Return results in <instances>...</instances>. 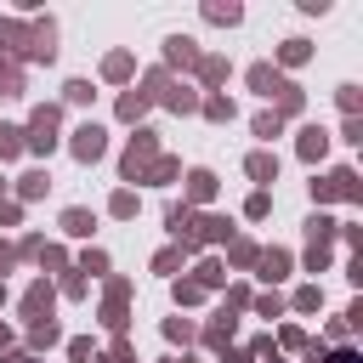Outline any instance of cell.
<instances>
[{
  "label": "cell",
  "instance_id": "obj_6",
  "mask_svg": "<svg viewBox=\"0 0 363 363\" xmlns=\"http://www.w3.org/2000/svg\"><path fill=\"white\" fill-rule=\"evenodd\" d=\"M187 193H193V199H210V193H216V176H210V170H193V176H187Z\"/></svg>",
  "mask_w": 363,
  "mask_h": 363
},
{
  "label": "cell",
  "instance_id": "obj_8",
  "mask_svg": "<svg viewBox=\"0 0 363 363\" xmlns=\"http://www.w3.org/2000/svg\"><path fill=\"white\" fill-rule=\"evenodd\" d=\"M164 45H170V62H193V57H199L187 34H176V40H164Z\"/></svg>",
  "mask_w": 363,
  "mask_h": 363
},
{
  "label": "cell",
  "instance_id": "obj_13",
  "mask_svg": "<svg viewBox=\"0 0 363 363\" xmlns=\"http://www.w3.org/2000/svg\"><path fill=\"white\" fill-rule=\"evenodd\" d=\"M17 136H23V130H11V125H0V159H11V153H17V147H23V142H17Z\"/></svg>",
  "mask_w": 363,
  "mask_h": 363
},
{
  "label": "cell",
  "instance_id": "obj_17",
  "mask_svg": "<svg viewBox=\"0 0 363 363\" xmlns=\"http://www.w3.org/2000/svg\"><path fill=\"white\" fill-rule=\"evenodd\" d=\"M68 102H91V85L85 79H68Z\"/></svg>",
  "mask_w": 363,
  "mask_h": 363
},
{
  "label": "cell",
  "instance_id": "obj_15",
  "mask_svg": "<svg viewBox=\"0 0 363 363\" xmlns=\"http://www.w3.org/2000/svg\"><path fill=\"white\" fill-rule=\"evenodd\" d=\"M210 23H238V6H210Z\"/></svg>",
  "mask_w": 363,
  "mask_h": 363
},
{
  "label": "cell",
  "instance_id": "obj_5",
  "mask_svg": "<svg viewBox=\"0 0 363 363\" xmlns=\"http://www.w3.org/2000/svg\"><path fill=\"white\" fill-rule=\"evenodd\" d=\"M250 176H255V182H272V176H278V159H272V153H250Z\"/></svg>",
  "mask_w": 363,
  "mask_h": 363
},
{
  "label": "cell",
  "instance_id": "obj_18",
  "mask_svg": "<svg viewBox=\"0 0 363 363\" xmlns=\"http://www.w3.org/2000/svg\"><path fill=\"white\" fill-rule=\"evenodd\" d=\"M323 363H357V357H352V352H335V357H323Z\"/></svg>",
  "mask_w": 363,
  "mask_h": 363
},
{
  "label": "cell",
  "instance_id": "obj_1",
  "mask_svg": "<svg viewBox=\"0 0 363 363\" xmlns=\"http://www.w3.org/2000/svg\"><path fill=\"white\" fill-rule=\"evenodd\" d=\"M28 147H34V153H51V147H57V108H34V119H28Z\"/></svg>",
  "mask_w": 363,
  "mask_h": 363
},
{
  "label": "cell",
  "instance_id": "obj_16",
  "mask_svg": "<svg viewBox=\"0 0 363 363\" xmlns=\"http://www.w3.org/2000/svg\"><path fill=\"white\" fill-rule=\"evenodd\" d=\"M130 74V57H108V79H125Z\"/></svg>",
  "mask_w": 363,
  "mask_h": 363
},
{
  "label": "cell",
  "instance_id": "obj_9",
  "mask_svg": "<svg viewBox=\"0 0 363 363\" xmlns=\"http://www.w3.org/2000/svg\"><path fill=\"white\" fill-rule=\"evenodd\" d=\"M28 312H34V323H40V312H51V289H45V284L28 289Z\"/></svg>",
  "mask_w": 363,
  "mask_h": 363
},
{
  "label": "cell",
  "instance_id": "obj_10",
  "mask_svg": "<svg viewBox=\"0 0 363 363\" xmlns=\"http://www.w3.org/2000/svg\"><path fill=\"white\" fill-rule=\"evenodd\" d=\"M45 182H51L45 170H28V176H23V199H40V193H45Z\"/></svg>",
  "mask_w": 363,
  "mask_h": 363
},
{
  "label": "cell",
  "instance_id": "obj_7",
  "mask_svg": "<svg viewBox=\"0 0 363 363\" xmlns=\"http://www.w3.org/2000/svg\"><path fill=\"white\" fill-rule=\"evenodd\" d=\"M62 227H68V233H74V238H85V233H91V227H96V221H91V216H85V210H62Z\"/></svg>",
  "mask_w": 363,
  "mask_h": 363
},
{
  "label": "cell",
  "instance_id": "obj_4",
  "mask_svg": "<svg viewBox=\"0 0 363 363\" xmlns=\"http://www.w3.org/2000/svg\"><path fill=\"white\" fill-rule=\"evenodd\" d=\"M250 85H255V91H261V96H272V91H278V96H284V91H289V85H284V79H278V74H272V68H250Z\"/></svg>",
  "mask_w": 363,
  "mask_h": 363
},
{
  "label": "cell",
  "instance_id": "obj_14",
  "mask_svg": "<svg viewBox=\"0 0 363 363\" xmlns=\"http://www.w3.org/2000/svg\"><path fill=\"white\" fill-rule=\"evenodd\" d=\"M204 113H210V119H233V102H221V96H210V102H204Z\"/></svg>",
  "mask_w": 363,
  "mask_h": 363
},
{
  "label": "cell",
  "instance_id": "obj_11",
  "mask_svg": "<svg viewBox=\"0 0 363 363\" xmlns=\"http://www.w3.org/2000/svg\"><path fill=\"white\" fill-rule=\"evenodd\" d=\"M301 153H306V159H318V153H323V130H318V125L301 136Z\"/></svg>",
  "mask_w": 363,
  "mask_h": 363
},
{
  "label": "cell",
  "instance_id": "obj_3",
  "mask_svg": "<svg viewBox=\"0 0 363 363\" xmlns=\"http://www.w3.org/2000/svg\"><path fill=\"white\" fill-rule=\"evenodd\" d=\"M147 159H153V130H136V142H130V147H125V176H130V182H136V176H142V164H147Z\"/></svg>",
  "mask_w": 363,
  "mask_h": 363
},
{
  "label": "cell",
  "instance_id": "obj_12",
  "mask_svg": "<svg viewBox=\"0 0 363 363\" xmlns=\"http://www.w3.org/2000/svg\"><path fill=\"white\" fill-rule=\"evenodd\" d=\"M0 96H23V79H17V68H0Z\"/></svg>",
  "mask_w": 363,
  "mask_h": 363
},
{
  "label": "cell",
  "instance_id": "obj_2",
  "mask_svg": "<svg viewBox=\"0 0 363 363\" xmlns=\"http://www.w3.org/2000/svg\"><path fill=\"white\" fill-rule=\"evenodd\" d=\"M68 147H74V159H79V164H96V159H102V147H108V130H102V125H79Z\"/></svg>",
  "mask_w": 363,
  "mask_h": 363
}]
</instances>
